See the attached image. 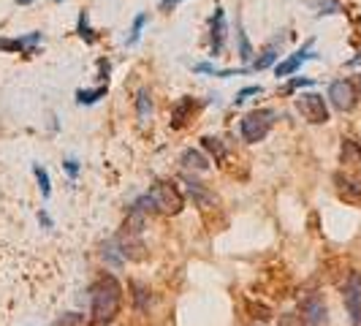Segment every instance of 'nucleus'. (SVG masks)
<instances>
[{
  "label": "nucleus",
  "mask_w": 361,
  "mask_h": 326,
  "mask_svg": "<svg viewBox=\"0 0 361 326\" xmlns=\"http://www.w3.org/2000/svg\"><path fill=\"white\" fill-rule=\"evenodd\" d=\"M90 326H111L123 310V286L114 274H101L90 286Z\"/></svg>",
  "instance_id": "f257e3e1"
},
{
  "label": "nucleus",
  "mask_w": 361,
  "mask_h": 326,
  "mask_svg": "<svg viewBox=\"0 0 361 326\" xmlns=\"http://www.w3.org/2000/svg\"><path fill=\"white\" fill-rule=\"evenodd\" d=\"M277 123V111L274 109H253L247 111L242 120H239V133H242V142L247 145H258L269 136V131Z\"/></svg>",
  "instance_id": "f03ea898"
},
{
  "label": "nucleus",
  "mask_w": 361,
  "mask_h": 326,
  "mask_svg": "<svg viewBox=\"0 0 361 326\" xmlns=\"http://www.w3.org/2000/svg\"><path fill=\"white\" fill-rule=\"evenodd\" d=\"M147 196L152 201V210L161 215H180L185 210V196H182L180 185L171 180H158L147 191Z\"/></svg>",
  "instance_id": "7ed1b4c3"
},
{
  "label": "nucleus",
  "mask_w": 361,
  "mask_h": 326,
  "mask_svg": "<svg viewBox=\"0 0 361 326\" xmlns=\"http://www.w3.org/2000/svg\"><path fill=\"white\" fill-rule=\"evenodd\" d=\"M361 98V87H359V79L353 76H343V79H334L329 85V104L337 109V111H353L356 104Z\"/></svg>",
  "instance_id": "20e7f679"
},
{
  "label": "nucleus",
  "mask_w": 361,
  "mask_h": 326,
  "mask_svg": "<svg viewBox=\"0 0 361 326\" xmlns=\"http://www.w3.org/2000/svg\"><path fill=\"white\" fill-rule=\"evenodd\" d=\"M296 111L307 120L310 126H326L329 123V104L321 92H302L296 98Z\"/></svg>",
  "instance_id": "39448f33"
},
{
  "label": "nucleus",
  "mask_w": 361,
  "mask_h": 326,
  "mask_svg": "<svg viewBox=\"0 0 361 326\" xmlns=\"http://www.w3.org/2000/svg\"><path fill=\"white\" fill-rule=\"evenodd\" d=\"M345 313L350 318V326H361V272H350L343 286Z\"/></svg>",
  "instance_id": "423d86ee"
},
{
  "label": "nucleus",
  "mask_w": 361,
  "mask_h": 326,
  "mask_svg": "<svg viewBox=\"0 0 361 326\" xmlns=\"http://www.w3.org/2000/svg\"><path fill=\"white\" fill-rule=\"evenodd\" d=\"M114 245H117V250L123 253L126 261H133V264H139V261H145L147 258V245L142 234H133V231H120V234L114 236Z\"/></svg>",
  "instance_id": "0eeeda50"
},
{
  "label": "nucleus",
  "mask_w": 361,
  "mask_h": 326,
  "mask_svg": "<svg viewBox=\"0 0 361 326\" xmlns=\"http://www.w3.org/2000/svg\"><path fill=\"white\" fill-rule=\"evenodd\" d=\"M334 191H337V196H340L345 204L359 207L361 204V174H353V171H337V174H334Z\"/></svg>",
  "instance_id": "6e6552de"
},
{
  "label": "nucleus",
  "mask_w": 361,
  "mask_h": 326,
  "mask_svg": "<svg viewBox=\"0 0 361 326\" xmlns=\"http://www.w3.org/2000/svg\"><path fill=\"white\" fill-rule=\"evenodd\" d=\"M299 313L305 315L310 326H329V308L321 294H310L299 302Z\"/></svg>",
  "instance_id": "1a4fd4ad"
},
{
  "label": "nucleus",
  "mask_w": 361,
  "mask_h": 326,
  "mask_svg": "<svg viewBox=\"0 0 361 326\" xmlns=\"http://www.w3.org/2000/svg\"><path fill=\"white\" fill-rule=\"evenodd\" d=\"M226 36H228V25H226V8L217 6L212 19H209V54L220 57L226 49Z\"/></svg>",
  "instance_id": "9d476101"
},
{
  "label": "nucleus",
  "mask_w": 361,
  "mask_h": 326,
  "mask_svg": "<svg viewBox=\"0 0 361 326\" xmlns=\"http://www.w3.org/2000/svg\"><path fill=\"white\" fill-rule=\"evenodd\" d=\"M44 44V33H27V36H17V38H0V52H19V54H36L38 47Z\"/></svg>",
  "instance_id": "9b49d317"
},
{
  "label": "nucleus",
  "mask_w": 361,
  "mask_h": 326,
  "mask_svg": "<svg viewBox=\"0 0 361 326\" xmlns=\"http://www.w3.org/2000/svg\"><path fill=\"white\" fill-rule=\"evenodd\" d=\"M318 54L312 52V41H307L302 49H296V52L290 54V57H286L283 63H277L274 66V73H277V79H286V76H290V73H296L307 60H315Z\"/></svg>",
  "instance_id": "f8f14e48"
},
{
  "label": "nucleus",
  "mask_w": 361,
  "mask_h": 326,
  "mask_svg": "<svg viewBox=\"0 0 361 326\" xmlns=\"http://www.w3.org/2000/svg\"><path fill=\"white\" fill-rule=\"evenodd\" d=\"M196 111H199V101H196L193 95H182L180 101L171 107V120H169V126L174 128V131H182L185 126H190V120L196 117Z\"/></svg>",
  "instance_id": "ddd939ff"
},
{
  "label": "nucleus",
  "mask_w": 361,
  "mask_h": 326,
  "mask_svg": "<svg viewBox=\"0 0 361 326\" xmlns=\"http://www.w3.org/2000/svg\"><path fill=\"white\" fill-rule=\"evenodd\" d=\"M180 166L185 169V171H196V174H204V171H209V158H207L201 150H193V147H188V150H182Z\"/></svg>",
  "instance_id": "4468645a"
},
{
  "label": "nucleus",
  "mask_w": 361,
  "mask_h": 326,
  "mask_svg": "<svg viewBox=\"0 0 361 326\" xmlns=\"http://www.w3.org/2000/svg\"><path fill=\"white\" fill-rule=\"evenodd\" d=\"M152 114H155L152 92L147 90V87H139L136 90V120H139V126H147L152 120Z\"/></svg>",
  "instance_id": "2eb2a0df"
},
{
  "label": "nucleus",
  "mask_w": 361,
  "mask_h": 326,
  "mask_svg": "<svg viewBox=\"0 0 361 326\" xmlns=\"http://www.w3.org/2000/svg\"><path fill=\"white\" fill-rule=\"evenodd\" d=\"M188 193H190V199L196 201V207L201 210H207V207H215L217 204V196L212 191H207L201 182H196L193 177H188Z\"/></svg>",
  "instance_id": "dca6fc26"
},
{
  "label": "nucleus",
  "mask_w": 361,
  "mask_h": 326,
  "mask_svg": "<svg viewBox=\"0 0 361 326\" xmlns=\"http://www.w3.org/2000/svg\"><path fill=\"white\" fill-rule=\"evenodd\" d=\"M128 291H130L133 308L139 310V313H147V310H149V305H152V296H149V289H147L145 283H136V280H130V283H128Z\"/></svg>",
  "instance_id": "f3484780"
},
{
  "label": "nucleus",
  "mask_w": 361,
  "mask_h": 326,
  "mask_svg": "<svg viewBox=\"0 0 361 326\" xmlns=\"http://www.w3.org/2000/svg\"><path fill=\"white\" fill-rule=\"evenodd\" d=\"M201 150H204L215 163H220L228 155V147L223 145V139H217V136H204V139H201Z\"/></svg>",
  "instance_id": "a211bd4d"
},
{
  "label": "nucleus",
  "mask_w": 361,
  "mask_h": 326,
  "mask_svg": "<svg viewBox=\"0 0 361 326\" xmlns=\"http://www.w3.org/2000/svg\"><path fill=\"white\" fill-rule=\"evenodd\" d=\"M340 163H345V166H361V145L356 139H343Z\"/></svg>",
  "instance_id": "6ab92c4d"
},
{
  "label": "nucleus",
  "mask_w": 361,
  "mask_h": 326,
  "mask_svg": "<svg viewBox=\"0 0 361 326\" xmlns=\"http://www.w3.org/2000/svg\"><path fill=\"white\" fill-rule=\"evenodd\" d=\"M236 54H239L242 63H250V60L255 57L253 44H250V38H247V33H245L242 25H236Z\"/></svg>",
  "instance_id": "aec40b11"
},
{
  "label": "nucleus",
  "mask_w": 361,
  "mask_h": 326,
  "mask_svg": "<svg viewBox=\"0 0 361 326\" xmlns=\"http://www.w3.org/2000/svg\"><path fill=\"white\" fill-rule=\"evenodd\" d=\"M277 57H280L277 44H269V47L261 52V57H255V63L250 66V71H267V68H271V66H277Z\"/></svg>",
  "instance_id": "412c9836"
},
{
  "label": "nucleus",
  "mask_w": 361,
  "mask_h": 326,
  "mask_svg": "<svg viewBox=\"0 0 361 326\" xmlns=\"http://www.w3.org/2000/svg\"><path fill=\"white\" fill-rule=\"evenodd\" d=\"M101 258L106 261V267H109V270H120V267L126 264V258H123V253L117 250V245H114V239H111V242H106V245L101 248Z\"/></svg>",
  "instance_id": "4be33fe9"
},
{
  "label": "nucleus",
  "mask_w": 361,
  "mask_h": 326,
  "mask_svg": "<svg viewBox=\"0 0 361 326\" xmlns=\"http://www.w3.org/2000/svg\"><path fill=\"white\" fill-rule=\"evenodd\" d=\"M76 36L82 38L85 44H95V41H98V36H95V30H92V25H90V14H87V11H82L79 19H76Z\"/></svg>",
  "instance_id": "5701e85b"
},
{
  "label": "nucleus",
  "mask_w": 361,
  "mask_h": 326,
  "mask_svg": "<svg viewBox=\"0 0 361 326\" xmlns=\"http://www.w3.org/2000/svg\"><path fill=\"white\" fill-rule=\"evenodd\" d=\"M109 85H98V87H92V90H76V104H82V107H92V104H98L104 95H106Z\"/></svg>",
  "instance_id": "b1692460"
},
{
  "label": "nucleus",
  "mask_w": 361,
  "mask_h": 326,
  "mask_svg": "<svg viewBox=\"0 0 361 326\" xmlns=\"http://www.w3.org/2000/svg\"><path fill=\"white\" fill-rule=\"evenodd\" d=\"M310 6L321 14V17H329V14H343V3L340 0H307Z\"/></svg>",
  "instance_id": "393cba45"
},
{
  "label": "nucleus",
  "mask_w": 361,
  "mask_h": 326,
  "mask_svg": "<svg viewBox=\"0 0 361 326\" xmlns=\"http://www.w3.org/2000/svg\"><path fill=\"white\" fill-rule=\"evenodd\" d=\"M147 22H149V17H147V14H139V17L133 19L130 33H128V38H126V47H136V44H139V38H142V33H145Z\"/></svg>",
  "instance_id": "a878e982"
},
{
  "label": "nucleus",
  "mask_w": 361,
  "mask_h": 326,
  "mask_svg": "<svg viewBox=\"0 0 361 326\" xmlns=\"http://www.w3.org/2000/svg\"><path fill=\"white\" fill-rule=\"evenodd\" d=\"M33 174H36V182H38V191H41V196L44 199H49L52 196V180H49V171L44 169V166H33Z\"/></svg>",
  "instance_id": "bb28decb"
},
{
  "label": "nucleus",
  "mask_w": 361,
  "mask_h": 326,
  "mask_svg": "<svg viewBox=\"0 0 361 326\" xmlns=\"http://www.w3.org/2000/svg\"><path fill=\"white\" fill-rule=\"evenodd\" d=\"M247 313H250V318H255L258 324H264V321H269L271 310L267 305H261V302H253V299H247Z\"/></svg>",
  "instance_id": "cd10ccee"
},
{
  "label": "nucleus",
  "mask_w": 361,
  "mask_h": 326,
  "mask_svg": "<svg viewBox=\"0 0 361 326\" xmlns=\"http://www.w3.org/2000/svg\"><path fill=\"white\" fill-rule=\"evenodd\" d=\"M277 326H310L302 313H283L277 318Z\"/></svg>",
  "instance_id": "c85d7f7f"
},
{
  "label": "nucleus",
  "mask_w": 361,
  "mask_h": 326,
  "mask_svg": "<svg viewBox=\"0 0 361 326\" xmlns=\"http://www.w3.org/2000/svg\"><path fill=\"white\" fill-rule=\"evenodd\" d=\"M264 92V87L261 85H250V87H242V90L236 92V98H234V107H242L247 98H253V95H261Z\"/></svg>",
  "instance_id": "c756f323"
},
{
  "label": "nucleus",
  "mask_w": 361,
  "mask_h": 326,
  "mask_svg": "<svg viewBox=\"0 0 361 326\" xmlns=\"http://www.w3.org/2000/svg\"><path fill=\"white\" fill-rule=\"evenodd\" d=\"M85 321H90V318H85L82 313H66V318H60L54 326H82Z\"/></svg>",
  "instance_id": "7c9ffc66"
},
{
  "label": "nucleus",
  "mask_w": 361,
  "mask_h": 326,
  "mask_svg": "<svg viewBox=\"0 0 361 326\" xmlns=\"http://www.w3.org/2000/svg\"><path fill=\"white\" fill-rule=\"evenodd\" d=\"M310 85H312V79H310V76H302V79H290L288 85H286V87H283V92H286V95H288V92L299 90V87H310Z\"/></svg>",
  "instance_id": "2f4dec72"
},
{
  "label": "nucleus",
  "mask_w": 361,
  "mask_h": 326,
  "mask_svg": "<svg viewBox=\"0 0 361 326\" xmlns=\"http://www.w3.org/2000/svg\"><path fill=\"white\" fill-rule=\"evenodd\" d=\"M109 71H111V63H109L106 57H101V60H98V79H101V85H104V82L109 85Z\"/></svg>",
  "instance_id": "473e14b6"
},
{
  "label": "nucleus",
  "mask_w": 361,
  "mask_h": 326,
  "mask_svg": "<svg viewBox=\"0 0 361 326\" xmlns=\"http://www.w3.org/2000/svg\"><path fill=\"white\" fill-rule=\"evenodd\" d=\"M63 169H66V171H68V177H76V174H79V161H73V158H66V161H63Z\"/></svg>",
  "instance_id": "72a5a7b5"
},
{
  "label": "nucleus",
  "mask_w": 361,
  "mask_h": 326,
  "mask_svg": "<svg viewBox=\"0 0 361 326\" xmlns=\"http://www.w3.org/2000/svg\"><path fill=\"white\" fill-rule=\"evenodd\" d=\"M180 3H185V0H161V11H174Z\"/></svg>",
  "instance_id": "f704fd0d"
},
{
  "label": "nucleus",
  "mask_w": 361,
  "mask_h": 326,
  "mask_svg": "<svg viewBox=\"0 0 361 326\" xmlns=\"http://www.w3.org/2000/svg\"><path fill=\"white\" fill-rule=\"evenodd\" d=\"M38 223H41V226H44V229H52V217L47 215V212H44V210H41V212H38Z\"/></svg>",
  "instance_id": "c9c22d12"
},
{
  "label": "nucleus",
  "mask_w": 361,
  "mask_h": 326,
  "mask_svg": "<svg viewBox=\"0 0 361 326\" xmlns=\"http://www.w3.org/2000/svg\"><path fill=\"white\" fill-rule=\"evenodd\" d=\"M19 3H22V6H30V3H33V0H19Z\"/></svg>",
  "instance_id": "e433bc0d"
},
{
  "label": "nucleus",
  "mask_w": 361,
  "mask_h": 326,
  "mask_svg": "<svg viewBox=\"0 0 361 326\" xmlns=\"http://www.w3.org/2000/svg\"><path fill=\"white\" fill-rule=\"evenodd\" d=\"M54 3H63V0H54Z\"/></svg>",
  "instance_id": "4c0bfd02"
}]
</instances>
